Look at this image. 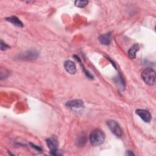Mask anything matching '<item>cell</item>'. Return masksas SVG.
<instances>
[{
	"instance_id": "cell-2",
	"label": "cell",
	"mask_w": 156,
	"mask_h": 156,
	"mask_svg": "<svg viewBox=\"0 0 156 156\" xmlns=\"http://www.w3.org/2000/svg\"><path fill=\"white\" fill-rule=\"evenodd\" d=\"M143 81L148 85L152 86L155 83V73L151 68H146L141 73Z\"/></svg>"
},
{
	"instance_id": "cell-14",
	"label": "cell",
	"mask_w": 156,
	"mask_h": 156,
	"mask_svg": "<svg viewBox=\"0 0 156 156\" xmlns=\"http://www.w3.org/2000/svg\"><path fill=\"white\" fill-rule=\"evenodd\" d=\"M10 47L7 45L6 43H5L2 40H1V49L2 51H5L7 49H9Z\"/></svg>"
},
{
	"instance_id": "cell-9",
	"label": "cell",
	"mask_w": 156,
	"mask_h": 156,
	"mask_svg": "<svg viewBox=\"0 0 156 156\" xmlns=\"http://www.w3.org/2000/svg\"><path fill=\"white\" fill-rule=\"evenodd\" d=\"M38 55L39 54L38 52L35 51H30L24 54H22L21 55L20 58L23 59H27V60H31V59L34 60V59H36V58L38 57Z\"/></svg>"
},
{
	"instance_id": "cell-5",
	"label": "cell",
	"mask_w": 156,
	"mask_h": 156,
	"mask_svg": "<svg viewBox=\"0 0 156 156\" xmlns=\"http://www.w3.org/2000/svg\"><path fill=\"white\" fill-rule=\"evenodd\" d=\"M135 113L138 115L143 121L145 122H149L151 120L152 116L149 111L144 109H136Z\"/></svg>"
},
{
	"instance_id": "cell-8",
	"label": "cell",
	"mask_w": 156,
	"mask_h": 156,
	"mask_svg": "<svg viewBox=\"0 0 156 156\" xmlns=\"http://www.w3.org/2000/svg\"><path fill=\"white\" fill-rule=\"evenodd\" d=\"M112 40V35L110 32L101 35L99 37V42L104 45H109Z\"/></svg>"
},
{
	"instance_id": "cell-12",
	"label": "cell",
	"mask_w": 156,
	"mask_h": 156,
	"mask_svg": "<svg viewBox=\"0 0 156 156\" xmlns=\"http://www.w3.org/2000/svg\"><path fill=\"white\" fill-rule=\"evenodd\" d=\"M86 141H87V137L84 133L80 134V135L77 137V139L76 140L77 145L80 146H83L86 143Z\"/></svg>"
},
{
	"instance_id": "cell-6",
	"label": "cell",
	"mask_w": 156,
	"mask_h": 156,
	"mask_svg": "<svg viewBox=\"0 0 156 156\" xmlns=\"http://www.w3.org/2000/svg\"><path fill=\"white\" fill-rule=\"evenodd\" d=\"M66 106L72 109H78L83 107V102L80 99H74L66 102Z\"/></svg>"
},
{
	"instance_id": "cell-4",
	"label": "cell",
	"mask_w": 156,
	"mask_h": 156,
	"mask_svg": "<svg viewBox=\"0 0 156 156\" xmlns=\"http://www.w3.org/2000/svg\"><path fill=\"white\" fill-rule=\"evenodd\" d=\"M107 124L114 135L118 137H121L122 136V130L117 122L114 120H109L107 122Z\"/></svg>"
},
{
	"instance_id": "cell-11",
	"label": "cell",
	"mask_w": 156,
	"mask_h": 156,
	"mask_svg": "<svg viewBox=\"0 0 156 156\" xmlns=\"http://www.w3.org/2000/svg\"><path fill=\"white\" fill-rule=\"evenodd\" d=\"M6 20L17 27H23V23L18 18H17L15 16H11L7 17L6 18Z\"/></svg>"
},
{
	"instance_id": "cell-10",
	"label": "cell",
	"mask_w": 156,
	"mask_h": 156,
	"mask_svg": "<svg viewBox=\"0 0 156 156\" xmlns=\"http://www.w3.org/2000/svg\"><path fill=\"white\" fill-rule=\"evenodd\" d=\"M140 49L139 45L138 44H134L127 51V55L131 59H134L136 57V53Z\"/></svg>"
},
{
	"instance_id": "cell-3",
	"label": "cell",
	"mask_w": 156,
	"mask_h": 156,
	"mask_svg": "<svg viewBox=\"0 0 156 156\" xmlns=\"http://www.w3.org/2000/svg\"><path fill=\"white\" fill-rule=\"evenodd\" d=\"M46 142L48 145V147L50 150L51 154L53 155H60L58 151V143L57 138L55 136H52L49 138L46 139Z\"/></svg>"
},
{
	"instance_id": "cell-7",
	"label": "cell",
	"mask_w": 156,
	"mask_h": 156,
	"mask_svg": "<svg viewBox=\"0 0 156 156\" xmlns=\"http://www.w3.org/2000/svg\"><path fill=\"white\" fill-rule=\"evenodd\" d=\"M64 68L66 72L70 74H74L76 72V65L71 60H66L64 62Z\"/></svg>"
},
{
	"instance_id": "cell-15",
	"label": "cell",
	"mask_w": 156,
	"mask_h": 156,
	"mask_svg": "<svg viewBox=\"0 0 156 156\" xmlns=\"http://www.w3.org/2000/svg\"><path fill=\"white\" fill-rule=\"evenodd\" d=\"M32 144V147L34 148H35V149H38V150H39V151H41V149L40 147H38V146H35V145H34V144Z\"/></svg>"
},
{
	"instance_id": "cell-13",
	"label": "cell",
	"mask_w": 156,
	"mask_h": 156,
	"mask_svg": "<svg viewBox=\"0 0 156 156\" xmlns=\"http://www.w3.org/2000/svg\"><path fill=\"white\" fill-rule=\"evenodd\" d=\"M88 4V1H76L74 2V4L76 7H80V8H82L85 7L87 4Z\"/></svg>"
},
{
	"instance_id": "cell-1",
	"label": "cell",
	"mask_w": 156,
	"mask_h": 156,
	"mask_svg": "<svg viewBox=\"0 0 156 156\" xmlns=\"http://www.w3.org/2000/svg\"><path fill=\"white\" fill-rule=\"evenodd\" d=\"M105 133L99 129L93 130L91 132L89 137L91 145L94 146H99L102 144L105 140Z\"/></svg>"
}]
</instances>
